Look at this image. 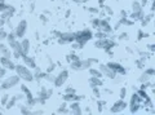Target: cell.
Segmentation results:
<instances>
[{
    "instance_id": "cell-38",
    "label": "cell",
    "mask_w": 155,
    "mask_h": 115,
    "mask_svg": "<svg viewBox=\"0 0 155 115\" xmlns=\"http://www.w3.org/2000/svg\"><path fill=\"white\" fill-rule=\"evenodd\" d=\"M40 21H43V22H47V21H48V18L44 16V14H41V16H40Z\"/></svg>"
},
{
    "instance_id": "cell-18",
    "label": "cell",
    "mask_w": 155,
    "mask_h": 115,
    "mask_svg": "<svg viewBox=\"0 0 155 115\" xmlns=\"http://www.w3.org/2000/svg\"><path fill=\"white\" fill-rule=\"evenodd\" d=\"M132 13H143V7L140 2H134L132 4Z\"/></svg>"
},
{
    "instance_id": "cell-37",
    "label": "cell",
    "mask_w": 155,
    "mask_h": 115,
    "mask_svg": "<svg viewBox=\"0 0 155 115\" xmlns=\"http://www.w3.org/2000/svg\"><path fill=\"white\" fill-rule=\"evenodd\" d=\"M5 22H7L5 20H3V18H0V28H2L4 25H5Z\"/></svg>"
},
{
    "instance_id": "cell-10",
    "label": "cell",
    "mask_w": 155,
    "mask_h": 115,
    "mask_svg": "<svg viewBox=\"0 0 155 115\" xmlns=\"http://www.w3.org/2000/svg\"><path fill=\"white\" fill-rule=\"evenodd\" d=\"M98 70L101 71L102 76H107V78H110V79H115L116 78V74L107 65H100V69Z\"/></svg>"
},
{
    "instance_id": "cell-29",
    "label": "cell",
    "mask_w": 155,
    "mask_h": 115,
    "mask_svg": "<svg viewBox=\"0 0 155 115\" xmlns=\"http://www.w3.org/2000/svg\"><path fill=\"white\" fill-rule=\"evenodd\" d=\"M137 34H138V36H137V39H138V40H141V39H143V38H146V34H145L142 30H138Z\"/></svg>"
},
{
    "instance_id": "cell-21",
    "label": "cell",
    "mask_w": 155,
    "mask_h": 115,
    "mask_svg": "<svg viewBox=\"0 0 155 115\" xmlns=\"http://www.w3.org/2000/svg\"><path fill=\"white\" fill-rule=\"evenodd\" d=\"M151 78L153 76H150L147 73H142L141 76H140V81H141V83H147V81H150Z\"/></svg>"
},
{
    "instance_id": "cell-11",
    "label": "cell",
    "mask_w": 155,
    "mask_h": 115,
    "mask_svg": "<svg viewBox=\"0 0 155 115\" xmlns=\"http://www.w3.org/2000/svg\"><path fill=\"white\" fill-rule=\"evenodd\" d=\"M0 66H3V67L7 70H14V67H16V65H14L12 58H7V57H4V56L0 57Z\"/></svg>"
},
{
    "instance_id": "cell-7",
    "label": "cell",
    "mask_w": 155,
    "mask_h": 115,
    "mask_svg": "<svg viewBox=\"0 0 155 115\" xmlns=\"http://www.w3.org/2000/svg\"><path fill=\"white\" fill-rule=\"evenodd\" d=\"M67 78H69V71H67V70H62L61 73L56 76V79H54V81H53V84H54L57 88H60V87H62V85L66 83Z\"/></svg>"
},
{
    "instance_id": "cell-26",
    "label": "cell",
    "mask_w": 155,
    "mask_h": 115,
    "mask_svg": "<svg viewBox=\"0 0 155 115\" xmlns=\"http://www.w3.org/2000/svg\"><path fill=\"white\" fill-rule=\"evenodd\" d=\"M58 113H69V109L66 107V104L61 105V107L58 109Z\"/></svg>"
},
{
    "instance_id": "cell-25",
    "label": "cell",
    "mask_w": 155,
    "mask_h": 115,
    "mask_svg": "<svg viewBox=\"0 0 155 115\" xmlns=\"http://www.w3.org/2000/svg\"><path fill=\"white\" fill-rule=\"evenodd\" d=\"M8 100H9V96H8V94H4L3 97H2V100H0V102H2L3 106H5V104L8 102Z\"/></svg>"
},
{
    "instance_id": "cell-30",
    "label": "cell",
    "mask_w": 155,
    "mask_h": 115,
    "mask_svg": "<svg viewBox=\"0 0 155 115\" xmlns=\"http://www.w3.org/2000/svg\"><path fill=\"white\" fill-rule=\"evenodd\" d=\"M21 113H22V114H31V110L28 109V106H22Z\"/></svg>"
},
{
    "instance_id": "cell-31",
    "label": "cell",
    "mask_w": 155,
    "mask_h": 115,
    "mask_svg": "<svg viewBox=\"0 0 155 115\" xmlns=\"http://www.w3.org/2000/svg\"><path fill=\"white\" fill-rule=\"evenodd\" d=\"M5 74H7V69H4L3 66H0V79L4 78V76H5Z\"/></svg>"
},
{
    "instance_id": "cell-39",
    "label": "cell",
    "mask_w": 155,
    "mask_h": 115,
    "mask_svg": "<svg viewBox=\"0 0 155 115\" xmlns=\"http://www.w3.org/2000/svg\"><path fill=\"white\" fill-rule=\"evenodd\" d=\"M147 48L150 49V52H151V53H153L154 49H155V48H154V44H149V45H147Z\"/></svg>"
},
{
    "instance_id": "cell-35",
    "label": "cell",
    "mask_w": 155,
    "mask_h": 115,
    "mask_svg": "<svg viewBox=\"0 0 155 115\" xmlns=\"http://www.w3.org/2000/svg\"><path fill=\"white\" fill-rule=\"evenodd\" d=\"M65 93H75V89L72 88V87H69V88L65 90Z\"/></svg>"
},
{
    "instance_id": "cell-14",
    "label": "cell",
    "mask_w": 155,
    "mask_h": 115,
    "mask_svg": "<svg viewBox=\"0 0 155 115\" xmlns=\"http://www.w3.org/2000/svg\"><path fill=\"white\" fill-rule=\"evenodd\" d=\"M22 60H23V62H25V66H27L28 69L34 70L36 67V62H35V60H34L31 56L25 54V56H22Z\"/></svg>"
},
{
    "instance_id": "cell-23",
    "label": "cell",
    "mask_w": 155,
    "mask_h": 115,
    "mask_svg": "<svg viewBox=\"0 0 155 115\" xmlns=\"http://www.w3.org/2000/svg\"><path fill=\"white\" fill-rule=\"evenodd\" d=\"M7 34H8V32H7L5 30H3V27L0 28V41L5 40V38H7Z\"/></svg>"
},
{
    "instance_id": "cell-28",
    "label": "cell",
    "mask_w": 155,
    "mask_h": 115,
    "mask_svg": "<svg viewBox=\"0 0 155 115\" xmlns=\"http://www.w3.org/2000/svg\"><path fill=\"white\" fill-rule=\"evenodd\" d=\"M98 25H100V18H94V20H92V26L98 28Z\"/></svg>"
},
{
    "instance_id": "cell-24",
    "label": "cell",
    "mask_w": 155,
    "mask_h": 115,
    "mask_svg": "<svg viewBox=\"0 0 155 115\" xmlns=\"http://www.w3.org/2000/svg\"><path fill=\"white\" fill-rule=\"evenodd\" d=\"M129 39V36H128V32H122V34L119 35V40H128Z\"/></svg>"
},
{
    "instance_id": "cell-1",
    "label": "cell",
    "mask_w": 155,
    "mask_h": 115,
    "mask_svg": "<svg viewBox=\"0 0 155 115\" xmlns=\"http://www.w3.org/2000/svg\"><path fill=\"white\" fill-rule=\"evenodd\" d=\"M92 39H93V32H92L89 28H84V30H81V31L75 32V41L79 43L81 47H84L87 43Z\"/></svg>"
},
{
    "instance_id": "cell-34",
    "label": "cell",
    "mask_w": 155,
    "mask_h": 115,
    "mask_svg": "<svg viewBox=\"0 0 155 115\" xmlns=\"http://www.w3.org/2000/svg\"><path fill=\"white\" fill-rule=\"evenodd\" d=\"M74 3H76V4H85L87 2H89V0H72Z\"/></svg>"
},
{
    "instance_id": "cell-8",
    "label": "cell",
    "mask_w": 155,
    "mask_h": 115,
    "mask_svg": "<svg viewBox=\"0 0 155 115\" xmlns=\"http://www.w3.org/2000/svg\"><path fill=\"white\" fill-rule=\"evenodd\" d=\"M107 66L114 71V73L116 75H124L125 74V69H124V66H122L120 64H118V62H109Z\"/></svg>"
},
{
    "instance_id": "cell-9",
    "label": "cell",
    "mask_w": 155,
    "mask_h": 115,
    "mask_svg": "<svg viewBox=\"0 0 155 115\" xmlns=\"http://www.w3.org/2000/svg\"><path fill=\"white\" fill-rule=\"evenodd\" d=\"M14 13H16V8H14L13 5H9V4H8L7 8L4 9L2 13H0V18H3V20L7 21V20H9V18L13 16Z\"/></svg>"
},
{
    "instance_id": "cell-19",
    "label": "cell",
    "mask_w": 155,
    "mask_h": 115,
    "mask_svg": "<svg viewBox=\"0 0 155 115\" xmlns=\"http://www.w3.org/2000/svg\"><path fill=\"white\" fill-rule=\"evenodd\" d=\"M70 66H71L72 70H81L80 58H79V60H75V61H71V62H70Z\"/></svg>"
},
{
    "instance_id": "cell-2",
    "label": "cell",
    "mask_w": 155,
    "mask_h": 115,
    "mask_svg": "<svg viewBox=\"0 0 155 115\" xmlns=\"http://www.w3.org/2000/svg\"><path fill=\"white\" fill-rule=\"evenodd\" d=\"M14 70H16L17 75L19 76V79H23L25 81H32L34 80L32 71H31V69H28L27 66H25V65H16Z\"/></svg>"
},
{
    "instance_id": "cell-20",
    "label": "cell",
    "mask_w": 155,
    "mask_h": 115,
    "mask_svg": "<svg viewBox=\"0 0 155 115\" xmlns=\"http://www.w3.org/2000/svg\"><path fill=\"white\" fill-rule=\"evenodd\" d=\"M89 73L92 76H96V78H102V74H101V71L100 70H97V69H93V67H89Z\"/></svg>"
},
{
    "instance_id": "cell-6",
    "label": "cell",
    "mask_w": 155,
    "mask_h": 115,
    "mask_svg": "<svg viewBox=\"0 0 155 115\" xmlns=\"http://www.w3.org/2000/svg\"><path fill=\"white\" fill-rule=\"evenodd\" d=\"M72 41H75V32H60L58 35L60 44H71Z\"/></svg>"
},
{
    "instance_id": "cell-16",
    "label": "cell",
    "mask_w": 155,
    "mask_h": 115,
    "mask_svg": "<svg viewBox=\"0 0 155 115\" xmlns=\"http://www.w3.org/2000/svg\"><path fill=\"white\" fill-rule=\"evenodd\" d=\"M0 54L7 57V58H12V52H11V48H9L8 44H3L0 41Z\"/></svg>"
},
{
    "instance_id": "cell-5",
    "label": "cell",
    "mask_w": 155,
    "mask_h": 115,
    "mask_svg": "<svg viewBox=\"0 0 155 115\" xmlns=\"http://www.w3.org/2000/svg\"><path fill=\"white\" fill-rule=\"evenodd\" d=\"M26 31H27V21L22 20V21H19L16 30H14V35H16L17 39H22V38H25Z\"/></svg>"
},
{
    "instance_id": "cell-17",
    "label": "cell",
    "mask_w": 155,
    "mask_h": 115,
    "mask_svg": "<svg viewBox=\"0 0 155 115\" xmlns=\"http://www.w3.org/2000/svg\"><path fill=\"white\" fill-rule=\"evenodd\" d=\"M89 84H91V87L93 88V87H101L102 85V80H101V78H96V76H92V78L89 79Z\"/></svg>"
},
{
    "instance_id": "cell-12",
    "label": "cell",
    "mask_w": 155,
    "mask_h": 115,
    "mask_svg": "<svg viewBox=\"0 0 155 115\" xmlns=\"http://www.w3.org/2000/svg\"><path fill=\"white\" fill-rule=\"evenodd\" d=\"M125 107H127V104L124 102V100H119V101H116L113 105V107L110 109V111L111 113H122Z\"/></svg>"
},
{
    "instance_id": "cell-33",
    "label": "cell",
    "mask_w": 155,
    "mask_h": 115,
    "mask_svg": "<svg viewBox=\"0 0 155 115\" xmlns=\"http://www.w3.org/2000/svg\"><path fill=\"white\" fill-rule=\"evenodd\" d=\"M145 73H147L150 76H154V74H155V70L151 67V69H147V70H145Z\"/></svg>"
},
{
    "instance_id": "cell-4",
    "label": "cell",
    "mask_w": 155,
    "mask_h": 115,
    "mask_svg": "<svg viewBox=\"0 0 155 115\" xmlns=\"http://www.w3.org/2000/svg\"><path fill=\"white\" fill-rule=\"evenodd\" d=\"M19 80H21V79H19L18 75L8 76V78L2 83V85H0V89H9L12 87H16V85L19 83Z\"/></svg>"
},
{
    "instance_id": "cell-36",
    "label": "cell",
    "mask_w": 155,
    "mask_h": 115,
    "mask_svg": "<svg viewBox=\"0 0 155 115\" xmlns=\"http://www.w3.org/2000/svg\"><path fill=\"white\" fill-rule=\"evenodd\" d=\"M89 12H91V13H98L100 11H98L97 8H89Z\"/></svg>"
},
{
    "instance_id": "cell-32",
    "label": "cell",
    "mask_w": 155,
    "mask_h": 115,
    "mask_svg": "<svg viewBox=\"0 0 155 115\" xmlns=\"http://www.w3.org/2000/svg\"><path fill=\"white\" fill-rule=\"evenodd\" d=\"M54 69H56V65L52 62V64L49 65V67L47 69V73H53V71H54Z\"/></svg>"
},
{
    "instance_id": "cell-15",
    "label": "cell",
    "mask_w": 155,
    "mask_h": 115,
    "mask_svg": "<svg viewBox=\"0 0 155 115\" xmlns=\"http://www.w3.org/2000/svg\"><path fill=\"white\" fill-rule=\"evenodd\" d=\"M69 113H71V114H81V113H83V109H81L79 101H72L70 104Z\"/></svg>"
},
{
    "instance_id": "cell-3",
    "label": "cell",
    "mask_w": 155,
    "mask_h": 115,
    "mask_svg": "<svg viewBox=\"0 0 155 115\" xmlns=\"http://www.w3.org/2000/svg\"><path fill=\"white\" fill-rule=\"evenodd\" d=\"M140 107H142V102H141V98L137 93H133L132 97H130V101H129V111L130 113H137Z\"/></svg>"
},
{
    "instance_id": "cell-13",
    "label": "cell",
    "mask_w": 155,
    "mask_h": 115,
    "mask_svg": "<svg viewBox=\"0 0 155 115\" xmlns=\"http://www.w3.org/2000/svg\"><path fill=\"white\" fill-rule=\"evenodd\" d=\"M19 44H21V51H22V54H28L30 53V49H31V43L28 39H25V38H22V40L19 41Z\"/></svg>"
},
{
    "instance_id": "cell-22",
    "label": "cell",
    "mask_w": 155,
    "mask_h": 115,
    "mask_svg": "<svg viewBox=\"0 0 155 115\" xmlns=\"http://www.w3.org/2000/svg\"><path fill=\"white\" fill-rule=\"evenodd\" d=\"M93 36L96 38V39H105V38H107V34L100 30L98 32H96V34H93Z\"/></svg>"
},
{
    "instance_id": "cell-27",
    "label": "cell",
    "mask_w": 155,
    "mask_h": 115,
    "mask_svg": "<svg viewBox=\"0 0 155 115\" xmlns=\"http://www.w3.org/2000/svg\"><path fill=\"white\" fill-rule=\"evenodd\" d=\"M125 96H127V89H125V88H122V89H120V96H119L120 100H124V98H125Z\"/></svg>"
}]
</instances>
